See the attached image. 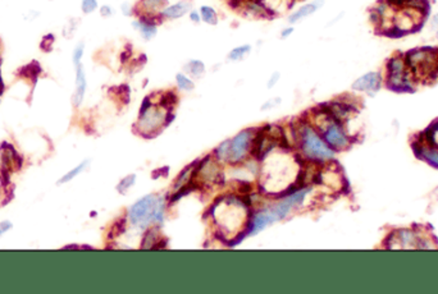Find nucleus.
Segmentation results:
<instances>
[{
  "label": "nucleus",
  "mask_w": 438,
  "mask_h": 294,
  "mask_svg": "<svg viewBox=\"0 0 438 294\" xmlns=\"http://www.w3.org/2000/svg\"><path fill=\"white\" fill-rule=\"evenodd\" d=\"M231 153V140L224 141V142L220 143L214 151L215 160L222 161V163H228V159H230Z\"/></svg>",
  "instance_id": "nucleus-20"
},
{
  "label": "nucleus",
  "mask_w": 438,
  "mask_h": 294,
  "mask_svg": "<svg viewBox=\"0 0 438 294\" xmlns=\"http://www.w3.org/2000/svg\"><path fill=\"white\" fill-rule=\"evenodd\" d=\"M382 77L378 72H368V73L363 74L359 77L355 82L352 83V89L360 92H369V94H374L381 88Z\"/></svg>",
  "instance_id": "nucleus-9"
},
{
  "label": "nucleus",
  "mask_w": 438,
  "mask_h": 294,
  "mask_svg": "<svg viewBox=\"0 0 438 294\" xmlns=\"http://www.w3.org/2000/svg\"><path fill=\"white\" fill-rule=\"evenodd\" d=\"M309 192L310 187H302L294 193L284 196V198H282L277 203L265 207V209H261L260 211L253 214V216L247 222V229L245 230V234L255 235L256 233L265 229L268 225L286 219L292 210L296 209L305 201Z\"/></svg>",
  "instance_id": "nucleus-1"
},
{
  "label": "nucleus",
  "mask_w": 438,
  "mask_h": 294,
  "mask_svg": "<svg viewBox=\"0 0 438 294\" xmlns=\"http://www.w3.org/2000/svg\"><path fill=\"white\" fill-rule=\"evenodd\" d=\"M405 60L415 81L429 82L438 77V49H414L405 55Z\"/></svg>",
  "instance_id": "nucleus-5"
},
{
  "label": "nucleus",
  "mask_w": 438,
  "mask_h": 294,
  "mask_svg": "<svg viewBox=\"0 0 438 294\" xmlns=\"http://www.w3.org/2000/svg\"><path fill=\"white\" fill-rule=\"evenodd\" d=\"M99 7L97 0H82L81 2V9L85 14H91Z\"/></svg>",
  "instance_id": "nucleus-24"
},
{
  "label": "nucleus",
  "mask_w": 438,
  "mask_h": 294,
  "mask_svg": "<svg viewBox=\"0 0 438 294\" xmlns=\"http://www.w3.org/2000/svg\"><path fill=\"white\" fill-rule=\"evenodd\" d=\"M281 97H274V99L266 100V101L261 105V110H269L272 109V107H276L277 105L281 104Z\"/></svg>",
  "instance_id": "nucleus-28"
},
{
  "label": "nucleus",
  "mask_w": 438,
  "mask_h": 294,
  "mask_svg": "<svg viewBox=\"0 0 438 294\" xmlns=\"http://www.w3.org/2000/svg\"><path fill=\"white\" fill-rule=\"evenodd\" d=\"M192 9V4L190 0H179V2L168 4L160 13V17L163 20H174L182 18L183 15L189 14L190 10Z\"/></svg>",
  "instance_id": "nucleus-10"
},
{
  "label": "nucleus",
  "mask_w": 438,
  "mask_h": 294,
  "mask_svg": "<svg viewBox=\"0 0 438 294\" xmlns=\"http://www.w3.org/2000/svg\"><path fill=\"white\" fill-rule=\"evenodd\" d=\"M174 119V114L171 110L164 109L158 104L151 101L150 96H146L141 104L138 119L136 123L137 132L145 138H153L161 132V129L168 127Z\"/></svg>",
  "instance_id": "nucleus-3"
},
{
  "label": "nucleus",
  "mask_w": 438,
  "mask_h": 294,
  "mask_svg": "<svg viewBox=\"0 0 438 294\" xmlns=\"http://www.w3.org/2000/svg\"><path fill=\"white\" fill-rule=\"evenodd\" d=\"M165 214V199L159 194L150 193L141 197L127 210L128 222L140 229L151 225H161Z\"/></svg>",
  "instance_id": "nucleus-2"
},
{
  "label": "nucleus",
  "mask_w": 438,
  "mask_h": 294,
  "mask_svg": "<svg viewBox=\"0 0 438 294\" xmlns=\"http://www.w3.org/2000/svg\"><path fill=\"white\" fill-rule=\"evenodd\" d=\"M299 145L302 156L311 163H324L335 157V151L327 145L323 137L315 130L312 125L307 124L306 120L300 119L299 125Z\"/></svg>",
  "instance_id": "nucleus-4"
},
{
  "label": "nucleus",
  "mask_w": 438,
  "mask_h": 294,
  "mask_svg": "<svg viewBox=\"0 0 438 294\" xmlns=\"http://www.w3.org/2000/svg\"><path fill=\"white\" fill-rule=\"evenodd\" d=\"M295 32V28L292 27V26H288V27H284L283 30L281 31V38H288L289 36L292 35V33Z\"/></svg>",
  "instance_id": "nucleus-32"
},
{
  "label": "nucleus",
  "mask_w": 438,
  "mask_h": 294,
  "mask_svg": "<svg viewBox=\"0 0 438 294\" xmlns=\"http://www.w3.org/2000/svg\"><path fill=\"white\" fill-rule=\"evenodd\" d=\"M189 18L190 20H191L192 23H195V25H199L200 22H201V15H200V12L196 9H191L189 12Z\"/></svg>",
  "instance_id": "nucleus-30"
},
{
  "label": "nucleus",
  "mask_w": 438,
  "mask_h": 294,
  "mask_svg": "<svg viewBox=\"0 0 438 294\" xmlns=\"http://www.w3.org/2000/svg\"><path fill=\"white\" fill-rule=\"evenodd\" d=\"M432 26L434 28H438V14H435L434 17L432 18Z\"/></svg>",
  "instance_id": "nucleus-34"
},
{
  "label": "nucleus",
  "mask_w": 438,
  "mask_h": 294,
  "mask_svg": "<svg viewBox=\"0 0 438 294\" xmlns=\"http://www.w3.org/2000/svg\"><path fill=\"white\" fill-rule=\"evenodd\" d=\"M251 49L253 48H251V45H248V43H243V45L236 46V48H233L232 50L228 53V60L231 61L243 60V59L251 53Z\"/></svg>",
  "instance_id": "nucleus-18"
},
{
  "label": "nucleus",
  "mask_w": 438,
  "mask_h": 294,
  "mask_svg": "<svg viewBox=\"0 0 438 294\" xmlns=\"http://www.w3.org/2000/svg\"><path fill=\"white\" fill-rule=\"evenodd\" d=\"M415 78L402 56H393L387 63V86L394 91H410Z\"/></svg>",
  "instance_id": "nucleus-6"
},
{
  "label": "nucleus",
  "mask_w": 438,
  "mask_h": 294,
  "mask_svg": "<svg viewBox=\"0 0 438 294\" xmlns=\"http://www.w3.org/2000/svg\"><path fill=\"white\" fill-rule=\"evenodd\" d=\"M394 238V243H397L396 248H418L419 242L418 235L410 230H400L392 234Z\"/></svg>",
  "instance_id": "nucleus-15"
},
{
  "label": "nucleus",
  "mask_w": 438,
  "mask_h": 294,
  "mask_svg": "<svg viewBox=\"0 0 438 294\" xmlns=\"http://www.w3.org/2000/svg\"><path fill=\"white\" fill-rule=\"evenodd\" d=\"M279 79H281V73L277 71L273 72V73L270 74V77H269L268 82H266V87H268V88H273V87L278 83Z\"/></svg>",
  "instance_id": "nucleus-29"
},
{
  "label": "nucleus",
  "mask_w": 438,
  "mask_h": 294,
  "mask_svg": "<svg viewBox=\"0 0 438 294\" xmlns=\"http://www.w3.org/2000/svg\"><path fill=\"white\" fill-rule=\"evenodd\" d=\"M200 15H201V22L206 23V25L215 26L218 25V12L212 7V5H201L199 9Z\"/></svg>",
  "instance_id": "nucleus-17"
},
{
  "label": "nucleus",
  "mask_w": 438,
  "mask_h": 294,
  "mask_svg": "<svg viewBox=\"0 0 438 294\" xmlns=\"http://www.w3.org/2000/svg\"><path fill=\"white\" fill-rule=\"evenodd\" d=\"M117 94H118V99H119L123 104H128V102H130L131 91H130V87H128L127 84H122V86L117 87Z\"/></svg>",
  "instance_id": "nucleus-25"
},
{
  "label": "nucleus",
  "mask_w": 438,
  "mask_h": 294,
  "mask_svg": "<svg viewBox=\"0 0 438 294\" xmlns=\"http://www.w3.org/2000/svg\"><path fill=\"white\" fill-rule=\"evenodd\" d=\"M113 13L114 12H113V8L110 7V5L104 4V5H101V7H100V14H101V17L109 18V17H112Z\"/></svg>",
  "instance_id": "nucleus-31"
},
{
  "label": "nucleus",
  "mask_w": 438,
  "mask_h": 294,
  "mask_svg": "<svg viewBox=\"0 0 438 294\" xmlns=\"http://www.w3.org/2000/svg\"><path fill=\"white\" fill-rule=\"evenodd\" d=\"M84 53H85V45L84 43H78V45L76 46V48H74V50H73V63H74V65H78V64H81V60H82V56H84Z\"/></svg>",
  "instance_id": "nucleus-26"
},
{
  "label": "nucleus",
  "mask_w": 438,
  "mask_h": 294,
  "mask_svg": "<svg viewBox=\"0 0 438 294\" xmlns=\"http://www.w3.org/2000/svg\"><path fill=\"white\" fill-rule=\"evenodd\" d=\"M183 72L186 74H189L191 78H201L205 74V72H206V66H205L202 60H199V59H190L183 65Z\"/></svg>",
  "instance_id": "nucleus-16"
},
{
  "label": "nucleus",
  "mask_w": 438,
  "mask_h": 294,
  "mask_svg": "<svg viewBox=\"0 0 438 294\" xmlns=\"http://www.w3.org/2000/svg\"><path fill=\"white\" fill-rule=\"evenodd\" d=\"M323 5H324V0H311V2L309 3H305V4H302L301 7L297 8L295 12H292L291 14L288 15V22L291 23V25H295V23L300 22V20L305 19V18L314 14Z\"/></svg>",
  "instance_id": "nucleus-12"
},
{
  "label": "nucleus",
  "mask_w": 438,
  "mask_h": 294,
  "mask_svg": "<svg viewBox=\"0 0 438 294\" xmlns=\"http://www.w3.org/2000/svg\"><path fill=\"white\" fill-rule=\"evenodd\" d=\"M12 228V222L10 221H3L0 222V235L4 234L5 232H8V230Z\"/></svg>",
  "instance_id": "nucleus-33"
},
{
  "label": "nucleus",
  "mask_w": 438,
  "mask_h": 294,
  "mask_svg": "<svg viewBox=\"0 0 438 294\" xmlns=\"http://www.w3.org/2000/svg\"><path fill=\"white\" fill-rule=\"evenodd\" d=\"M254 133H255V129H253V128L243 129L231 140V153L228 163L232 164V165H237V164L242 163L245 160V157L248 153V148H250Z\"/></svg>",
  "instance_id": "nucleus-7"
},
{
  "label": "nucleus",
  "mask_w": 438,
  "mask_h": 294,
  "mask_svg": "<svg viewBox=\"0 0 438 294\" xmlns=\"http://www.w3.org/2000/svg\"><path fill=\"white\" fill-rule=\"evenodd\" d=\"M420 157L424 159L427 163H429L430 165L438 168V150L434 148H427L422 147L420 148Z\"/></svg>",
  "instance_id": "nucleus-22"
},
{
  "label": "nucleus",
  "mask_w": 438,
  "mask_h": 294,
  "mask_svg": "<svg viewBox=\"0 0 438 294\" xmlns=\"http://www.w3.org/2000/svg\"><path fill=\"white\" fill-rule=\"evenodd\" d=\"M87 88V81H86V74H85L84 66L82 63L76 65V91L73 95V105L78 107L79 105L84 101L85 94H86Z\"/></svg>",
  "instance_id": "nucleus-13"
},
{
  "label": "nucleus",
  "mask_w": 438,
  "mask_h": 294,
  "mask_svg": "<svg viewBox=\"0 0 438 294\" xmlns=\"http://www.w3.org/2000/svg\"><path fill=\"white\" fill-rule=\"evenodd\" d=\"M135 183H136V174H128L127 176H124V178L118 183L117 191L119 192L120 194H124L131 187L135 186Z\"/></svg>",
  "instance_id": "nucleus-23"
},
{
  "label": "nucleus",
  "mask_w": 438,
  "mask_h": 294,
  "mask_svg": "<svg viewBox=\"0 0 438 294\" xmlns=\"http://www.w3.org/2000/svg\"><path fill=\"white\" fill-rule=\"evenodd\" d=\"M87 165H89V160L82 161V163L78 164V165H77L76 168H73V169H72V170H69L68 173L66 174V175L61 176V178L59 179V184H63V183H67V182H71L72 179L76 178V176L78 175V174H81L82 171L85 170V168H86Z\"/></svg>",
  "instance_id": "nucleus-21"
},
{
  "label": "nucleus",
  "mask_w": 438,
  "mask_h": 294,
  "mask_svg": "<svg viewBox=\"0 0 438 294\" xmlns=\"http://www.w3.org/2000/svg\"><path fill=\"white\" fill-rule=\"evenodd\" d=\"M161 22H163V19H161L160 15L155 17V15L138 14L132 20V27L140 32L143 40L149 41L155 37L156 33H158V26Z\"/></svg>",
  "instance_id": "nucleus-8"
},
{
  "label": "nucleus",
  "mask_w": 438,
  "mask_h": 294,
  "mask_svg": "<svg viewBox=\"0 0 438 294\" xmlns=\"http://www.w3.org/2000/svg\"><path fill=\"white\" fill-rule=\"evenodd\" d=\"M295 2H296V0H295Z\"/></svg>",
  "instance_id": "nucleus-35"
},
{
  "label": "nucleus",
  "mask_w": 438,
  "mask_h": 294,
  "mask_svg": "<svg viewBox=\"0 0 438 294\" xmlns=\"http://www.w3.org/2000/svg\"><path fill=\"white\" fill-rule=\"evenodd\" d=\"M120 12L124 17H131V15L135 14V5H132L131 3H122L120 4Z\"/></svg>",
  "instance_id": "nucleus-27"
},
{
  "label": "nucleus",
  "mask_w": 438,
  "mask_h": 294,
  "mask_svg": "<svg viewBox=\"0 0 438 294\" xmlns=\"http://www.w3.org/2000/svg\"><path fill=\"white\" fill-rule=\"evenodd\" d=\"M168 4V0H138L137 4L135 5V14L155 15V17H159L161 10Z\"/></svg>",
  "instance_id": "nucleus-11"
},
{
  "label": "nucleus",
  "mask_w": 438,
  "mask_h": 294,
  "mask_svg": "<svg viewBox=\"0 0 438 294\" xmlns=\"http://www.w3.org/2000/svg\"><path fill=\"white\" fill-rule=\"evenodd\" d=\"M176 84L177 88L181 89V91L190 92L195 88L194 79H192L189 74L184 73V72L183 73L181 72V73L176 74Z\"/></svg>",
  "instance_id": "nucleus-19"
},
{
  "label": "nucleus",
  "mask_w": 438,
  "mask_h": 294,
  "mask_svg": "<svg viewBox=\"0 0 438 294\" xmlns=\"http://www.w3.org/2000/svg\"><path fill=\"white\" fill-rule=\"evenodd\" d=\"M165 238L160 237L159 234L158 225H151L146 228V232L143 233L142 240H141V248L142 250H159V243L163 242Z\"/></svg>",
  "instance_id": "nucleus-14"
}]
</instances>
